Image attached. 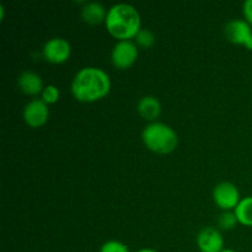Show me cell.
<instances>
[{
  "mask_svg": "<svg viewBox=\"0 0 252 252\" xmlns=\"http://www.w3.org/2000/svg\"><path fill=\"white\" fill-rule=\"evenodd\" d=\"M70 91L74 98L79 102H96L110 94L111 78L103 69L97 66H85L73 78Z\"/></svg>",
  "mask_w": 252,
  "mask_h": 252,
  "instance_id": "6da1fadb",
  "label": "cell"
},
{
  "mask_svg": "<svg viewBox=\"0 0 252 252\" xmlns=\"http://www.w3.org/2000/svg\"><path fill=\"white\" fill-rule=\"evenodd\" d=\"M105 26L118 41H132L142 30V19L133 5L120 2L108 9Z\"/></svg>",
  "mask_w": 252,
  "mask_h": 252,
  "instance_id": "7a4b0ae2",
  "label": "cell"
},
{
  "mask_svg": "<svg viewBox=\"0 0 252 252\" xmlns=\"http://www.w3.org/2000/svg\"><path fill=\"white\" fill-rule=\"evenodd\" d=\"M142 140L150 152L160 155L171 154L179 145V135L174 128L158 121L145 126Z\"/></svg>",
  "mask_w": 252,
  "mask_h": 252,
  "instance_id": "3957f363",
  "label": "cell"
},
{
  "mask_svg": "<svg viewBox=\"0 0 252 252\" xmlns=\"http://www.w3.org/2000/svg\"><path fill=\"white\" fill-rule=\"evenodd\" d=\"M138 56H139V51L135 42L118 41L111 52V63L116 69L127 70L134 65Z\"/></svg>",
  "mask_w": 252,
  "mask_h": 252,
  "instance_id": "277c9868",
  "label": "cell"
},
{
  "mask_svg": "<svg viewBox=\"0 0 252 252\" xmlns=\"http://www.w3.org/2000/svg\"><path fill=\"white\" fill-rule=\"evenodd\" d=\"M213 201L224 212H234L241 201L240 192L233 182H220L213 189Z\"/></svg>",
  "mask_w": 252,
  "mask_h": 252,
  "instance_id": "5b68a950",
  "label": "cell"
},
{
  "mask_svg": "<svg viewBox=\"0 0 252 252\" xmlns=\"http://www.w3.org/2000/svg\"><path fill=\"white\" fill-rule=\"evenodd\" d=\"M226 39L234 44H239L252 51V27L243 19L231 20L224 29Z\"/></svg>",
  "mask_w": 252,
  "mask_h": 252,
  "instance_id": "8992f818",
  "label": "cell"
},
{
  "mask_svg": "<svg viewBox=\"0 0 252 252\" xmlns=\"http://www.w3.org/2000/svg\"><path fill=\"white\" fill-rule=\"evenodd\" d=\"M42 56L51 64H63L70 58L71 46L65 38L53 37L44 43Z\"/></svg>",
  "mask_w": 252,
  "mask_h": 252,
  "instance_id": "52a82bcc",
  "label": "cell"
},
{
  "mask_svg": "<svg viewBox=\"0 0 252 252\" xmlns=\"http://www.w3.org/2000/svg\"><path fill=\"white\" fill-rule=\"evenodd\" d=\"M49 118L48 105L42 98H33L24 108V121L29 127H43Z\"/></svg>",
  "mask_w": 252,
  "mask_h": 252,
  "instance_id": "ba28073f",
  "label": "cell"
},
{
  "mask_svg": "<svg viewBox=\"0 0 252 252\" xmlns=\"http://www.w3.org/2000/svg\"><path fill=\"white\" fill-rule=\"evenodd\" d=\"M197 246L201 252H221L224 250V238L214 228H204L197 235Z\"/></svg>",
  "mask_w": 252,
  "mask_h": 252,
  "instance_id": "9c48e42d",
  "label": "cell"
},
{
  "mask_svg": "<svg viewBox=\"0 0 252 252\" xmlns=\"http://www.w3.org/2000/svg\"><path fill=\"white\" fill-rule=\"evenodd\" d=\"M17 85L20 90L27 96L41 95L44 89L41 76L31 70H25L20 74L17 78Z\"/></svg>",
  "mask_w": 252,
  "mask_h": 252,
  "instance_id": "30bf717a",
  "label": "cell"
},
{
  "mask_svg": "<svg viewBox=\"0 0 252 252\" xmlns=\"http://www.w3.org/2000/svg\"><path fill=\"white\" fill-rule=\"evenodd\" d=\"M137 111L140 117L149 121L150 123L157 122V120L161 115V103L159 98L155 96H143L137 103Z\"/></svg>",
  "mask_w": 252,
  "mask_h": 252,
  "instance_id": "8fae6325",
  "label": "cell"
},
{
  "mask_svg": "<svg viewBox=\"0 0 252 252\" xmlns=\"http://www.w3.org/2000/svg\"><path fill=\"white\" fill-rule=\"evenodd\" d=\"M107 11L108 10H106V7L101 2L89 1L83 5L80 15L84 22L95 26V25H100L102 22L105 24Z\"/></svg>",
  "mask_w": 252,
  "mask_h": 252,
  "instance_id": "7c38bea8",
  "label": "cell"
},
{
  "mask_svg": "<svg viewBox=\"0 0 252 252\" xmlns=\"http://www.w3.org/2000/svg\"><path fill=\"white\" fill-rule=\"evenodd\" d=\"M239 224L244 226H252V196L241 198L240 203L234 209Z\"/></svg>",
  "mask_w": 252,
  "mask_h": 252,
  "instance_id": "4fadbf2b",
  "label": "cell"
},
{
  "mask_svg": "<svg viewBox=\"0 0 252 252\" xmlns=\"http://www.w3.org/2000/svg\"><path fill=\"white\" fill-rule=\"evenodd\" d=\"M135 44L140 48L144 49H150L154 47L155 42H157V38H155V34L153 33V31L148 29H142L134 38Z\"/></svg>",
  "mask_w": 252,
  "mask_h": 252,
  "instance_id": "5bb4252c",
  "label": "cell"
},
{
  "mask_svg": "<svg viewBox=\"0 0 252 252\" xmlns=\"http://www.w3.org/2000/svg\"><path fill=\"white\" fill-rule=\"evenodd\" d=\"M61 97V91L56 85H47L44 86L43 91L41 94V98L47 103V105H54L59 101Z\"/></svg>",
  "mask_w": 252,
  "mask_h": 252,
  "instance_id": "9a60e30c",
  "label": "cell"
},
{
  "mask_svg": "<svg viewBox=\"0 0 252 252\" xmlns=\"http://www.w3.org/2000/svg\"><path fill=\"white\" fill-rule=\"evenodd\" d=\"M236 224H239V221L234 212H223L218 218V225L223 230H231Z\"/></svg>",
  "mask_w": 252,
  "mask_h": 252,
  "instance_id": "2e32d148",
  "label": "cell"
},
{
  "mask_svg": "<svg viewBox=\"0 0 252 252\" xmlns=\"http://www.w3.org/2000/svg\"><path fill=\"white\" fill-rule=\"evenodd\" d=\"M98 252H130L128 246H126L122 241L108 240L101 245Z\"/></svg>",
  "mask_w": 252,
  "mask_h": 252,
  "instance_id": "e0dca14e",
  "label": "cell"
},
{
  "mask_svg": "<svg viewBox=\"0 0 252 252\" xmlns=\"http://www.w3.org/2000/svg\"><path fill=\"white\" fill-rule=\"evenodd\" d=\"M243 15L244 20L252 27V0H246L243 4Z\"/></svg>",
  "mask_w": 252,
  "mask_h": 252,
  "instance_id": "ac0fdd59",
  "label": "cell"
},
{
  "mask_svg": "<svg viewBox=\"0 0 252 252\" xmlns=\"http://www.w3.org/2000/svg\"><path fill=\"white\" fill-rule=\"evenodd\" d=\"M137 252H158V251L153 250V249H142V250H138Z\"/></svg>",
  "mask_w": 252,
  "mask_h": 252,
  "instance_id": "d6986e66",
  "label": "cell"
},
{
  "mask_svg": "<svg viewBox=\"0 0 252 252\" xmlns=\"http://www.w3.org/2000/svg\"><path fill=\"white\" fill-rule=\"evenodd\" d=\"M221 252H236L235 250H231V249H224Z\"/></svg>",
  "mask_w": 252,
  "mask_h": 252,
  "instance_id": "ffe728a7",
  "label": "cell"
}]
</instances>
